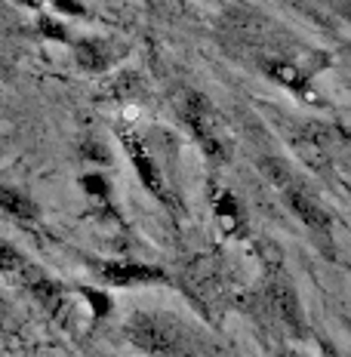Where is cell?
I'll list each match as a JSON object with an SVG mask.
<instances>
[{
    "label": "cell",
    "mask_w": 351,
    "mask_h": 357,
    "mask_svg": "<svg viewBox=\"0 0 351 357\" xmlns=\"http://www.w3.org/2000/svg\"><path fill=\"white\" fill-rule=\"evenodd\" d=\"M262 68L271 80H278V84H283L287 89H293V93H299L302 99L315 102V89H311V80H308V74H305V68L287 62V59H268Z\"/></svg>",
    "instance_id": "obj_9"
},
{
    "label": "cell",
    "mask_w": 351,
    "mask_h": 357,
    "mask_svg": "<svg viewBox=\"0 0 351 357\" xmlns=\"http://www.w3.org/2000/svg\"><path fill=\"white\" fill-rule=\"evenodd\" d=\"M80 293H84V299L93 302V314L96 317H102V314H108L111 311V299L108 296H102L99 289H80Z\"/></svg>",
    "instance_id": "obj_13"
},
{
    "label": "cell",
    "mask_w": 351,
    "mask_h": 357,
    "mask_svg": "<svg viewBox=\"0 0 351 357\" xmlns=\"http://www.w3.org/2000/svg\"><path fill=\"white\" fill-rule=\"evenodd\" d=\"M53 3H56L62 13H74V16H77V13H84V6H80L77 0H53Z\"/></svg>",
    "instance_id": "obj_17"
},
{
    "label": "cell",
    "mask_w": 351,
    "mask_h": 357,
    "mask_svg": "<svg viewBox=\"0 0 351 357\" xmlns=\"http://www.w3.org/2000/svg\"><path fill=\"white\" fill-rule=\"evenodd\" d=\"M22 284H25V289H28V293H31L34 299L40 302L47 311L59 314V311L65 308V287L59 284V280L50 278V274H43L37 265H28L25 271H22Z\"/></svg>",
    "instance_id": "obj_8"
},
{
    "label": "cell",
    "mask_w": 351,
    "mask_h": 357,
    "mask_svg": "<svg viewBox=\"0 0 351 357\" xmlns=\"http://www.w3.org/2000/svg\"><path fill=\"white\" fill-rule=\"evenodd\" d=\"M0 31H6V34H22V25H19V19L13 16L6 6H0Z\"/></svg>",
    "instance_id": "obj_14"
},
{
    "label": "cell",
    "mask_w": 351,
    "mask_h": 357,
    "mask_svg": "<svg viewBox=\"0 0 351 357\" xmlns=\"http://www.w3.org/2000/svg\"><path fill=\"white\" fill-rule=\"evenodd\" d=\"M93 274L108 287H136V284H163L167 271L158 265L142 262H93Z\"/></svg>",
    "instance_id": "obj_4"
},
{
    "label": "cell",
    "mask_w": 351,
    "mask_h": 357,
    "mask_svg": "<svg viewBox=\"0 0 351 357\" xmlns=\"http://www.w3.org/2000/svg\"><path fill=\"white\" fill-rule=\"evenodd\" d=\"M182 114L188 130L194 132V139L200 142L204 154L210 158H225V136H222V121L216 114V108L210 105V99L200 93H185L182 99Z\"/></svg>",
    "instance_id": "obj_2"
},
{
    "label": "cell",
    "mask_w": 351,
    "mask_h": 357,
    "mask_svg": "<svg viewBox=\"0 0 351 357\" xmlns=\"http://www.w3.org/2000/svg\"><path fill=\"white\" fill-rule=\"evenodd\" d=\"M216 215H219L225 225H241V206H237V200L231 197V195H222L219 197V204H216Z\"/></svg>",
    "instance_id": "obj_12"
},
{
    "label": "cell",
    "mask_w": 351,
    "mask_h": 357,
    "mask_svg": "<svg viewBox=\"0 0 351 357\" xmlns=\"http://www.w3.org/2000/svg\"><path fill=\"white\" fill-rule=\"evenodd\" d=\"M74 56H77V65L89 74H102L108 71L111 65H117L126 56V47L117 40H108V37H87L74 47Z\"/></svg>",
    "instance_id": "obj_6"
},
{
    "label": "cell",
    "mask_w": 351,
    "mask_h": 357,
    "mask_svg": "<svg viewBox=\"0 0 351 357\" xmlns=\"http://www.w3.org/2000/svg\"><path fill=\"white\" fill-rule=\"evenodd\" d=\"M124 333L148 357H200L188 324L170 311H136L130 314Z\"/></svg>",
    "instance_id": "obj_1"
},
{
    "label": "cell",
    "mask_w": 351,
    "mask_h": 357,
    "mask_svg": "<svg viewBox=\"0 0 351 357\" xmlns=\"http://www.w3.org/2000/svg\"><path fill=\"white\" fill-rule=\"evenodd\" d=\"M84 188L93 191L96 197H105V195H108V182H105L102 176H87V178H84Z\"/></svg>",
    "instance_id": "obj_15"
},
{
    "label": "cell",
    "mask_w": 351,
    "mask_h": 357,
    "mask_svg": "<svg viewBox=\"0 0 351 357\" xmlns=\"http://www.w3.org/2000/svg\"><path fill=\"white\" fill-rule=\"evenodd\" d=\"M117 139L124 142L126 154L133 158V163H136V173L142 178V185H145L151 195L163 197V176L158 169V160L151 158V151H148V145L142 142V136L136 130H130V126H117Z\"/></svg>",
    "instance_id": "obj_5"
},
{
    "label": "cell",
    "mask_w": 351,
    "mask_h": 357,
    "mask_svg": "<svg viewBox=\"0 0 351 357\" xmlns=\"http://www.w3.org/2000/svg\"><path fill=\"white\" fill-rule=\"evenodd\" d=\"M336 3H339V10L345 13V6H348V0H336Z\"/></svg>",
    "instance_id": "obj_20"
},
{
    "label": "cell",
    "mask_w": 351,
    "mask_h": 357,
    "mask_svg": "<svg viewBox=\"0 0 351 357\" xmlns=\"http://www.w3.org/2000/svg\"><path fill=\"white\" fill-rule=\"evenodd\" d=\"M10 317H13V308H10V302L0 296V326H10Z\"/></svg>",
    "instance_id": "obj_18"
},
{
    "label": "cell",
    "mask_w": 351,
    "mask_h": 357,
    "mask_svg": "<svg viewBox=\"0 0 351 357\" xmlns=\"http://www.w3.org/2000/svg\"><path fill=\"white\" fill-rule=\"evenodd\" d=\"M265 302L271 308V314L278 317L283 326H290L293 333H302V305H299V293L290 284V278L283 271H271L265 280Z\"/></svg>",
    "instance_id": "obj_3"
},
{
    "label": "cell",
    "mask_w": 351,
    "mask_h": 357,
    "mask_svg": "<svg viewBox=\"0 0 351 357\" xmlns=\"http://www.w3.org/2000/svg\"><path fill=\"white\" fill-rule=\"evenodd\" d=\"M0 210L10 213L16 222H37V215H40L37 204L25 195V191H19V188H6V185L0 188Z\"/></svg>",
    "instance_id": "obj_10"
},
{
    "label": "cell",
    "mask_w": 351,
    "mask_h": 357,
    "mask_svg": "<svg viewBox=\"0 0 351 357\" xmlns=\"http://www.w3.org/2000/svg\"><path fill=\"white\" fill-rule=\"evenodd\" d=\"M40 31L50 34V37H56V40H65V28L56 25L53 19H40Z\"/></svg>",
    "instance_id": "obj_16"
},
{
    "label": "cell",
    "mask_w": 351,
    "mask_h": 357,
    "mask_svg": "<svg viewBox=\"0 0 351 357\" xmlns=\"http://www.w3.org/2000/svg\"><path fill=\"white\" fill-rule=\"evenodd\" d=\"M293 145H296V151L302 154V160L308 163V167L320 169V173L333 169V136H330V130H327V126L308 123L293 139Z\"/></svg>",
    "instance_id": "obj_7"
},
{
    "label": "cell",
    "mask_w": 351,
    "mask_h": 357,
    "mask_svg": "<svg viewBox=\"0 0 351 357\" xmlns=\"http://www.w3.org/2000/svg\"><path fill=\"white\" fill-rule=\"evenodd\" d=\"M10 71H13V59L3 53V47H0V77H6Z\"/></svg>",
    "instance_id": "obj_19"
},
{
    "label": "cell",
    "mask_w": 351,
    "mask_h": 357,
    "mask_svg": "<svg viewBox=\"0 0 351 357\" xmlns=\"http://www.w3.org/2000/svg\"><path fill=\"white\" fill-rule=\"evenodd\" d=\"M25 268H28V259L22 256V252L13 247L10 241H3V237H0V271L22 278V271H25Z\"/></svg>",
    "instance_id": "obj_11"
}]
</instances>
